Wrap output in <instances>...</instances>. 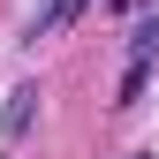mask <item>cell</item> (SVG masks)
Returning <instances> with one entry per match:
<instances>
[{
	"instance_id": "cell-1",
	"label": "cell",
	"mask_w": 159,
	"mask_h": 159,
	"mask_svg": "<svg viewBox=\"0 0 159 159\" xmlns=\"http://www.w3.org/2000/svg\"><path fill=\"white\" fill-rule=\"evenodd\" d=\"M84 8H91V0H46V8L30 15V30H23V46H46V38H61L68 23H84Z\"/></svg>"
},
{
	"instance_id": "cell-2",
	"label": "cell",
	"mask_w": 159,
	"mask_h": 159,
	"mask_svg": "<svg viewBox=\"0 0 159 159\" xmlns=\"http://www.w3.org/2000/svg\"><path fill=\"white\" fill-rule=\"evenodd\" d=\"M38 98H46L38 84H15V91H8V106H0V136H8V144H23V136H30V121H38Z\"/></svg>"
},
{
	"instance_id": "cell-3",
	"label": "cell",
	"mask_w": 159,
	"mask_h": 159,
	"mask_svg": "<svg viewBox=\"0 0 159 159\" xmlns=\"http://www.w3.org/2000/svg\"><path fill=\"white\" fill-rule=\"evenodd\" d=\"M152 61H159V15H144L129 30V68H152Z\"/></svg>"
},
{
	"instance_id": "cell-4",
	"label": "cell",
	"mask_w": 159,
	"mask_h": 159,
	"mask_svg": "<svg viewBox=\"0 0 159 159\" xmlns=\"http://www.w3.org/2000/svg\"><path fill=\"white\" fill-rule=\"evenodd\" d=\"M144 84H152V68H129V76H121V98H114V106H136V98H144Z\"/></svg>"
},
{
	"instance_id": "cell-5",
	"label": "cell",
	"mask_w": 159,
	"mask_h": 159,
	"mask_svg": "<svg viewBox=\"0 0 159 159\" xmlns=\"http://www.w3.org/2000/svg\"><path fill=\"white\" fill-rule=\"evenodd\" d=\"M129 159H152V152H129Z\"/></svg>"
}]
</instances>
